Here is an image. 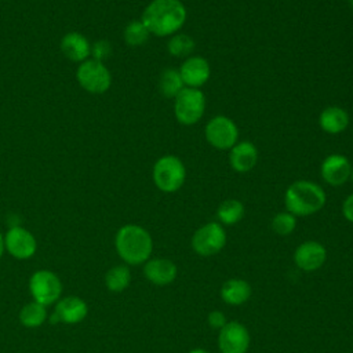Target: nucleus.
I'll return each mask as SVG.
<instances>
[{
    "mask_svg": "<svg viewBox=\"0 0 353 353\" xmlns=\"http://www.w3.org/2000/svg\"><path fill=\"white\" fill-rule=\"evenodd\" d=\"M188 11L181 0H152L143 10L141 21L150 34L170 37L186 22Z\"/></svg>",
    "mask_w": 353,
    "mask_h": 353,
    "instance_id": "f257e3e1",
    "label": "nucleus"
},
{
    "mask_svg": "<svg viewBox=\"0 0 353 353\" xmlns=\"http://www.w3.org/2000/svg\"><path fill=\"white\" fill-rule=\"evenodd\" d=\"M114 245L119 256L128 265L146 262L153 250V241L149 232L134 223L124 225L117 230Z\"/></svg>",
    "mask_w": 353,
    "mask_h": 353,
    "instance_id": "f03ea898",
    "label": "nucleus"
},
{
    "mask_svg": "<svg viewBox=\"0 0 353 353\" xmlns=\"http://www.w3.org/2000/svg\"><path fill=\"white\" fill-rule=\"evenodd\" d=\"M327 201L324 189L307 179L292 182L284 193V204L295 216H309L320 211Z\"/></svg>",
    "mask_w": 353,
    "mask_h": 353,
    "instance_id": "7ed1b4c3",
    "label": "nucleus"
},
{
    "mask_svg": "<svg viewBox=\"0 0 353 353\" xmlns=\"http://www.w3.org/2000/svg\"><path fill=\"white\" fill-rule=\"evenodd\" d=\"M152 178L156 188L164 193L179 190L186 179V168L183 161L175 154H165L156 160Z\"/></svg>",
    "mask_w": 353,
    "mask_h": 353,
    "instance_id": "20e7f679",
    "label": "nucleus"
},
{
    "mask_svg": "<svg viewBox=\"0 0 353 353\" xmlns=\"http://www.w3.org/2000/svg\"><path fill=\"white\" fill-rule=\"evenodd\" d=\"M205 97L200 88L183 87L174 98V114L179 124L193 125L203 117Z\"/></svg>",
    "mask_w": 353,
    "mask_h": 353,
    "instance_id": "39448f33",
    "label": "nucleus"
},
{
    "mask_svg": "<svg viewBox=\"0 0 353 353\" xmlns=\"http://www.w3.org/2000/svg\"><path fill=\"white\" fill-rule=\"evenodd\" d=\"M76 79L80 87L90 94H103L112 85V74L108 66L92 58L79 63Z\"/></svg>",
    "mask_w": 353,
    "mask_h": 353,
    "instance_id": "423d86ee",
    "label": "nucleus"
},
{
    "mask_svg": "<svg viewBox=\"0 0 353 353\" xmlns=\"http://www.w3.org/2000/svg\"><path fill=\"white\" fill-rule=\"evenodd\" d=\"M204 138L218 150H230L239 142V127L228 116L218 114L207 121Z\"/></svg>",
    "mask_w": 353,
    "mask_h": 353,
    "instance_id": "0eeeda50",
    "label": "nucleus"
},
{
    "mask_svg": "<svg viewBox=\"0 0 353 353\" xmlns=\"http://www.w3.org/2000/svg\"><path fill=\"white\" fill-rule=\"evenodd\" d=\"M29 291L36 302L47 306L59 301L62 284L51 270H37L29 280Z\"/></svg>",
    "mask_w": 353,
    "mask_h": 353,
    "instance_id": "6e6552de",
    "label": "nucleus"
},
{
    "mask_svg": "<svg viewBox=\"0 0 353 353\" xmlns=\"http://www.w3.org/2000/svg\"><path fill=\"white\" fill-rule=\"evenodd\" d=\"M226 244V233L221 223L208 222L199 228L192 237L193 250L201 256H211L219 252Z\"/></svg>",
    "mask_w": 353,
    "mask_h": 353,
    "instance_id": "1a4fd4ad",
    "label": "nucleus"
},
{
    "mask_svg": "<svg viewBox=\"0 0 353 353\" xmlns=\"http://www.w3.org/2000/svg\"><path fill=\"white\" fill-rule=\"evenodd\" d=\"M37 243L34 236L22 226H12L4 236V250L17 259H28L34 255Z\"/></svg>",
    "mask_w": 353,
    "mask_h": 353,
    "instance_id": "9d476101",
    "label": "nucleus"
},
{
    "mask_svg": "<svg viewBox=\"0 0 353 353\" xmlns=\"http://www.w3.org/2000/svg\"><path fill=\"white\" fill-rule=\"evenodd\" d=\"M218 346L221 353H245L250 346V334L241 323L229 321L219 331Z\"/></svg>",
    "mask_w": 353,
    "mask_h": 353,
    "instance_id": "9b49d317",
    "label": "nucleus"
},
{
    "mask_svg": "<svg viewBox=\"0 0 353 353\" xmlns=\"http://www.w3.org/2000/svg\"><path fill=\"white\" fill-rule=\"evenodd\" d=\"M350 171L352 164L349 159L339 153L328 154L320 165L321 178L330 186H342L350 179Z\"/></svg>",
    "mask_w": 353,
    "mask_h": 353,
    "instance_id": "f8f14e48",
    "label": "nucleus"
},
{
    "mask_svg": "<svg viewBox=\"0 0 353 353\" xmlns=\"http://www.w3.org/2000/svg\"><path fill=\"white\" fill-rule=\"evenodd\" d=\"M178 70L185 87H190V88L203 87L211 76V66L208 61L200 55L188 57L181 63Z\"/></svg>",
    "mask_w": 353,
    "mask_h": 353,
    "instance_id": "ddd939ff",
    "label": "nucleus"
},
{
    "mask_svg": "<svg viewBox=\"0 0 353 353\" xmlns=\"http://www.w3.org/2000/svg\"><path fill=\"white\" fill-rule=\"evenodd\" d=\"M88 313L87 303L79 296H66L57 302L55 312L51 316V323L76 324L85 319Z\"/></svg>",
    "mask_w": 353,
    "mask_h": 353,
    "instance_id": "4468645a",
    "label": "nucleus"
},
{
    "mask_svg": "<svg viewBox=\"0 0 353 353\" xmlns=\"http://www.w3.org/2000/svg\"><path fill=\"white\" fill-rule=\"evenodd\" d=\"M325 258L327 251L324 245L313 240L302 243L294 252L295 265L305 272H313L321 268L325 262Z\"/></svg>",
    "mask_w": 353,
    "mask_h": 353,
    "instance_id": "2eb2a0df",
    "label": "nucleus"
},
{
    "mask_svg": "<svg viewBox=\"0 0 353 353\" xmlns=\"http://www.w3.org/2000/svg\"><path fill=\"white\" fill-rule=\"evenodd\" d=\"M258 163V149L250 141H239L229 150V164L233 171L245 174Z\"/></svg>",
    "mask_w": 353,
    "mask_h": 353,
    "instance_id": "dca6fc26",
    "label": "nucleus"
},
{
    "mask_svg": "<svg viewBox=\"0 0 353 353\" xmlns=\"http://www.w3.org/2000/svg\"><path fill=\"white\" fill-rule=\"evenodd\" d=\"M59 47L63 57L72 62L81 63L85 59L91 58V43L84 34L79 32L66 33L61 39Z\"/></svg>",
    "mask_w": 353,
    "mask_h": 353,
    "instance_id": "f3484780",
    "label": "nucleus"
},
{
    "mask_svg": "<svg viewBox=\"0 0 353 353\" xmlns=\"http://www.w3.org/2000/svg\"><path fill=\"white\" fill-rule=\"evenodd\" d=\"M146 279L156 285H167L176 277V266L170 259L156 258L146 261L143 266Z\"/></svg>",
    "mask_w": 353,
    "mask_h": 353,
    "instance_id": "a211bd4d",
    "label": "nucleus"
},
{
    "mask_svg": "<svg viewBox=\"0 0 353 353\" xmlns=\"http://www.w3.org/2000/svg\"><path fill=\"white\" fill-rule=\"evenodd\" d=\"M349 113L341 106H327L319 116L320 128L331 135L343 132L349 127Z\"/></svg>",
    "mask_w": 353,
    "mask_h": 353,
    "instance_id": "6ab92c4d",
    "label": "nucleus"
},
{
    "mask_svg": "<svg viewBox=\"0 0 353 353\" xmlns=\"http://www.w3.org/2000/svg\"><path fill=\"white\" fill-rule=\"evenodd\" d=\"M251 296V287L245 280L230 279L222 284L221 298L229 305H241Z\"/></svg>",
    "mask_w": 353,
    "mask_h": 353,
    "instance_id": "aec40b11",
    "label": "nucleus"
},
{
    "mask_svg": "<svg viewBox=\"0 0 353 353\" xmlns=\"http://www.w3.org/2000/svg\"><path fill=\"white\" fill-rule=\"evenodd\" d=\"M185 87L178 69L167 68L161 72L159 79V90L165 98H175L179 91Z\"/></svg>",
    "mask_w": 353,
    "mask_h": 353,
    "instance_id": "412c9836",
    "label": "nucleus"
},
{
    "mask_svg": "<svg viewBox=\"0 0 353 353\" xmlns=\"http://www.w3.org/2000/svg\"><path fill=\"white\" fill-rule=\"evenodd\" d=\"M216 216L223 225H234L244 216V205L240 200L228 199L218 205Z\"/></svg>",
    "mask_w": 353,
    "mask_h": 353,
    "instance_id": "4be33fe9",
    "label": "nucleus"
},
{
    "mask_svg": "<svg viewBox=\"0 0 353 353\" xmlns=\"http://www.w3.org/2000/svg\"><path fill=\"white\" fill-rule=\"evenodd\" d=\"M46 317H47L46 306L36 301L26 303L19 312L21 324H23L25 327H29V328L40 327L46 321Z\"/></svg>",
    "mask_w": 353,
    "mask_h": 353,
    "instance_id": "5701e85b",
    "label": "nucleus"
},
{
    "mask_svg": "<svg viewBox=\"0 0 353 353\" xmlns=\"http://www.w3.org/2000/svg\"><path fill=\"white\" fill-rule=\"evenodd\" d=\"M131 281V272L124 265H117L109 269L105 274V284L109 291L120 292L124 291Z\"/></svg>",
    "mask_w": 353,
    "mask_h": 353,
    "instance_id": "b1692460",
    "label": "nucleus"
},
{
    "mask_svg": "<svg viewBox=\"0 0 353 353\" xmlns=\"http://www.w3.org/2000/svg\"><path fill=\"white\" fill-rule=\"evenodd\" d=\"M149 36H150V33L141 19H134V21L128 22L123 30L124 41L131 47H138V46L145 44L148 41Z\"/></svg>",
    "mask_w": 353,
    "mask_h": 353,
    "instance_id": "393cba45",
    "label": "nucleus"
},
{
    "mask_svg": "<svg viewBox=\"0 0 353 353\" xmlns=\"http://www.w3.org/2000/svg\"><path fill=\"white\" fill-rule=\"evenodd\" d=\"M194 40L186 33H175L167 41V50L172 57L185 58L194 48Z\"/></svg>",
    "mask_w": 353,
    "mask_h": 353,
    "instance_id": "a878e982",
    "label": "nucleus"
},
{
    "mask_svg": "<svg viewBox=\"0 0 353 353\" xmlns=\"http://www.w3.org/2000/svg\"><path fill=\"white\" fill-rule=\"evenodd\" d=\"M270 226L273 229V232L276 234H280V236H287L290 233L294 232L295 226H296V216L292 215L291 212L288 211H284V212H277L272 222H270Z\"/></svg>",
    "mask_w": 353,
    "mask_h": 353,
    "instance_id": "bb28decb",
    "label": "nucleus"
},
{
    "mask_svg": "<svg viewBox=\"0 0 353 353\" xmlns=\"http://www.w3.org/2000/svg\"><path fill=\"white\" fill-rule=\"evenodd\" d=\"M112 55V44L110 41L102 39L97 40L94 44H91V58L97 61H106Z\"/></svg>",
    "mask_w": 353,
    "mask_h": 353,
    "instance_id": "cd10ccee",
    "label": "nucleus"
},
{
    "mask_svg": "<svg viewBox=\"0 0 353 353\" xmlns=\"http://www.w3.org/2000/svg\"><path fill=\"white\" fill-rule=\"evenodd\" d=\"M208 324L212 327V328H216V330H221L225 324H226V317L222 312L219 310H214L208 314V319H207Z\"/></svg>",
    "mask_w": 353,
    "mask_h": 353,
    "instance_id": "c85d7f7f",
    "label": "nucleus"
},
{
    "mask_svg": "<svg viewBox=\"0 0 353 353\" xmlns=\"http://www.w3.org/2000/svg\"><path fill=\"white\" fill-rule=\"evenodd\" d=\"M342 215L346 221L353 223V193H350L342 203Z\"/></svg>",
    "mask_w": 353,
    "mask_h": 353,
    "instance_id": "c756f323",
    "label": "nucleus"
},
{
    "mask_svg": "<svg viewBox=\"0 0 353 353\" xmlns=\"http://www.w3.org/2000/svg\"><path fill=\"white\" fill-rule=\"evenodd\" d=\"M3 251H4V236L0 233V258L3 255Z\"/></svg>",
    "mask_w": 353,
    "mask_h": 353,
    "instance_id": "7c9ffc66",
    "label": "nucleus"
},
{
    "mask_svg": "<svg viewBox=\"0 0 353 353\" xmlns=\"http://www.w3.org/2000/svg\"><path fill=\"white\" fill-rule=\"evenodd\" d=\"M189 353H208L207 350H204V349H200V347H197V349H193V350H190Z\"/></svg>",
    "mask_w": 353,
    "mask_h": 353,
    "instance_id": "2f4dec72",
    "label": "nucleus"
},
{
    "mask_svg": "<svg viewBox=\"0 0 353 353\" xmlns=\"http://www.w3.org/2000/svg\"><path fill=\"white\" fill-rule=\"evenodd\" d=\"M350 179L353 181V165H352V171H350Z\"/></svg>",
    "mask_w": 353,
    "mask_h": 353,
    "instance_id": "473e14b6",
    "label": "nucleus"
},
{
    "mask_svg": "<svg viewBox=\"0 0 353 353\" xmlns=\"http://www.w3.org/2000/svg\"><path fill=\"white\" fill-rule=\"evenodd\" d=\"M347 3H349V4H350V7L353 8V0H347Z\"/></svg>",
    "mask_w": 353,
    "mask_h": 353,
    "instance_id": "72a5a7b5",
    "label": "nucleus"
},
{
    "mask_svg": "<svg viewBox=\"0 0 353 353\" xmlns=\"http://www.w3.org/2000/svg\"><path fill=\"white\" fill-rule=\"evenodd\" d=\"M0 1H1V0H0Z\"/></svg>",
    "mask_w": 353,
    "mask_h": 353,
    "instance_id": "f704fd0d",
    "label": "nucleus"
}]
</instances>
